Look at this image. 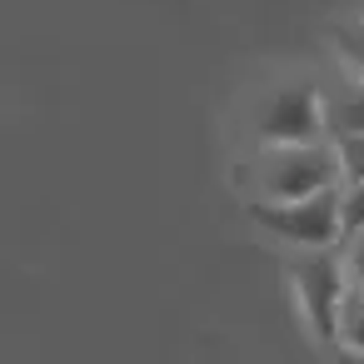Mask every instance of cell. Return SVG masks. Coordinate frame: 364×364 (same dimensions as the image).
Wrapping results in <instances>:
<instances>
[{"mask_svg":"<svg viewBox=\"0 0 364 364\" xmlns=\"http://www.w3.org/2000/svg\"><path fill=\"white\" fill-rule=\"evenodd\" d=\"M334 145H339L344 180H364V135H334Z\"/></svg>","mask_w":364,"mask_h":364,"instance_id":"cell-9","label":"cell"},{"mask_svg":"<svg viewBox=\"0 0 364 364\" xmlns=\"http://www.w3.org/2000/svg\"><path fill=\"white\" fill-rule=\"evenodd\" d=\"M245 215L269 230L274 240L294 245V250H329L344 240V220H339V185L314 190L304 200H255L245 205Z\"/></svg>","mask_w":364,"mask_h":364,"instance_id":"cell-3","label":"cell"},{"mask_svg":"<svg viewBox=\"0 0 364 364\" xmlns=\"http://www.w3.org/2000/svg\"><path fill=\"white\" fill-rule=\"evenodd\" d=\"M339 250H344V269H349V284H364V230L344 235V240H339Z\"/></svg>","mask_w":364,"mask_h":364,"instance_id":"cell-10","label":"cell"},{"mask_svg":"<svg viewBox=\"0 0 364 364\" xmlns=\"http://www.w3.org/2000/svg\"><path fill=\"white\" fill-rule=\"evenodd\" d=\"M329 185H344L334 135L294 140V145H259L255 155V200H304Z\"/></svg>","mask_w":364,"mask_h":364,"instance_id":"cell-1","label":"cell"},{"mask_svg":"<svg viewBox=\"0 0 364 364\" xmlns=\"http://www.w3.org/2000/svg\"><path fill=\"white\" fill-rule=\"evenodd\" d=\"M294 279V304L299 319L309 329L314 344L339 349V314H344V294H349V269H344V250H299V259L289 264Z\"/></svg>","mask_w":364,"mask_h":364,"instance_id":"cell-2","label":"cell"},{"mask_svg":"<svg viewBox=\"0 0 364 364\" xmlns=\"http://www.w3.org/2000/svg\"><path fill=\"white\" fill-rule=\"evenodd\" d=\"M324 120H329V135H364V80L359 75L344 90L324 95Z\"/></svg>","mask_w":364,"mask_h":364,"instance_id":"cell-5","label":"cell"},{"mask_svg":"<svg viewBox=\"0 0 364 364\" xmlns=\"http://www.w3.org/2000/svg\"><path fill=\"white\" fill-rule=\"evenodd\" d=\"M255 135L259 145H294V140H319L329 135L324 120V95L309 80H284L269 85L255 105Z\"/></svg>","mask_w":364,"mask_h":364,"instance_id":"cell-4","label":"cell"},{"mask_svg":"<svg viewBox=\"0 0 364 364\" xmlns=\"http://www.w3.org/2000/svg\"><path fill=\"white\" fill-rule=\"evenodd\" d=\"M339 220H344V235L364 230V180H344L339 185Z\"/></svg>","mask_w":364,"mask_h":364,"instance_id":"cell-8","label":"cell"},{"mask_svg":"<svg viewBox=\"0 0 364 364\" xmlns=\"http://www.w3.org/2000/svg\"><path fill=\"white\" fill-rule=\"evenodd\" d=\"M329 46H334V55L344 60V70L364 80V16L339 21V26L329 31Z\"/></svg>","mask_w":364,"mask_h":364,"instance_id":"cell-6","label":"cell"},{"mask_svg":"<svg viewBox=\"0 0 364 364\" xmlns=\"http://www.w3.org/2000/svg\"><path fill=\"white\" fill-rule=\"evenodd\" d=\"M339 349L364 354V284H349L344 314H339Z\"/></svg>","mask_w":364,"mask_h":364,"instance_id":"cell-7","label":"cell"}]
</instances>
